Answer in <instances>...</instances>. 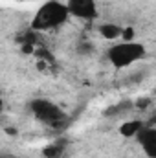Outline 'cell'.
I'll return each instance as SVG.
<instances>
[{
  "instance_id": "obj_1",
  "label": "cell",
  "mask_w": 156,
  "mask_h": 158,
  "mask_svg": "<svg viewBox=\"0 0 156 158\" xmlns=\"http://www.w3.org/2000/svg\"><path fill=\"white\" fill-rule=\"evenodd\" d=\"M68 6L59 0H46L33 15L31 30L33 31H53L64 26L70 19Z\"/></svg>"
},
{
  "instance_id": "obj_2",
  "label": "cell",
  "mask_w": 156,
  "mask_h": 158,
  "mask_svg": "<svg viewBox=\"0 0 156 158\" xmlns=\"http://www.w3.org/2000/svg\"><path fill=\"white\" fill-rule=\"evenodd\" d=\"M147 57V50L138 40H121L117 44H112L107 52V59L114 68H129Z\"/></svg>"
},
{
  "instance_id": "obj_3",
  "label": "cell",
  "mask_w": 156,
  "mask_h": 158,
  "mask_svg": "<svg viewBox=\"0 0 156 158\" xmlns=\"http://www.w3.org/2000/svg\"><path fill=\"white\" fill-rule=\"evenodd\" d=\"M30 110H31V114L37 119H40L42 123H48V125H57L63 119L61 109L55 103H51L48 99H42V98L33 99L30 103Z\"/></svg>"
},
{
  "instance_id": "obj_4",
  "label": "cell",
  "mask_w": 156,
  "mask_h": 158,
  "mask_svg": "<svg viewBox=\"0 0 156 158\" xmlns=\"http://www.w3.org/2000/svg\"><path fill=\"white\" fill-rule=\"evenodd\" d=\"M66 6L70 15L81 20H96L99 15L96 0H66Z\"/></svg>"
},
{
  "instance_id": "obj_5",
  "label": "cell",
  "mask_w": 156,
  "mask_h": 158,
  "mask_svg": "<svg viewBox=\"0 0 156 158\" xmlns=\"http://www.w3.org/2000/svg\"><path fill=\"white\" fill-rule=\"evenodd\" d=\"M138 143L143 149V153L149 158H156V127L153 125H145L142 129V132L138 134Z\"/></svg>"
},
{
  "instance_id": "obj_6",
  "label": "cell",
  "mask_w": 156,
  "mask_h": 158,
  "mask_svg": "<svg viewBox=\"0 0 156 158\" xmlns=\"http://www.w3.org/2000/svg\"><path fill=\"white\" fill-rule=\"evenodd\" d=\"M123 30H125V28L117 26V24H114V22H103V24H99V28H97L99 35H101L103 39H107V40L121 39V37H123Z\"/></svg>"
},
{
  "instance_id": "obj_7",
  "label": "cell",
  "mask_w": 156,
  "mask_h": 158,
  "mask_svg": "<svg viewBox=\"0 0 156 158\" xmlns=\"http://www.w3.org/2000/svg\"><path fill=\"white\" fill-rule=\"evenodd\" d=\"M145 127L143 121L140 119H129L125 123L119 125V134L125 136V138H138V134L142 132V129Z\"/></svg>"
},
{
  "instance_id": "obj_8",
  "label": "cell",
  "mask_w": 156,
  "mask_h": 158,
  "mask_svg": "<svg viewBox=\"0 0 156 158\" xmlns=\"http://www.w3.org/2000/svg\"><path fill=\"white\" fill-rule=\"evenodd\" d=\"M63 155H64V143H59V142H55L44 149L46 158H63Z\"/></svg>"
},
{
  "instance_id": "obj_9",
  "label": "cell",
  "mask_w": 156,
  "mask_h": 158,
  "mask_svg": "<svg viewBox=\"0 0 156 158\" xmlns=\"http://www.w3.org/2000/svg\"><path fill=\"white\" fill-rule=\"evenodd\" d=\"M130 109H132V103H130V101H121V103H117V105L109 107V109L105 110V116H117V114H123V112H127V110H130Z\"/></svg>"
},
{
  "instance_id": "obj_10",
  "label": "cell",
  "mask_w": 156,
  "mask_h": 158,
  "mask_svg": "<svg viewBox=\"0 0 156 158\" xmlns=\"http://www.w3.org/2000/svg\"><path fill=\"white\" fill-rule=\"evenodd\" d=\"M123 40H134V30L132 28H125L123 30Z\"/></svg>"
},
{
  "instance_id": "obj_11",
  "label": "cell",
  "mask_w": 156,
  "mask_h": 158,
  "mask_svg": "<svg viewBox=\"0 0 156 158\" xmlns=\"http://www.w3.org/2000/svg\"><path fill=\"white\" fill-rule=\"evenodd\" d=\"M22 2H40V0H22Z\"/></svg>"
}]
</instances>
